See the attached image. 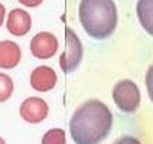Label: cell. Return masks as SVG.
<instances>
[{"label": "cell", "instance_id": "cell-13", "mask_svg": "<svg viewBox=\"0 0 153 144\" xmlns=\"http://www.w3.org/2000/svg\"><path fill=\"white\" fill-rule=\"evenodd\" d=\"M145 84H146V89H147V95H149L150 101L153 102V65H150L147 72H146Z\"/></svg>", "mask_w": 153, "mask_h": 144}, {"label": "cell", "instance_id": "cell-9", "mask_svg": "<svg viewBox=\"0 0 153 144\" xmlns=\"http://www.w3.org/2000/svg\"><path fill=\"white\" fill-rule=\"evenodd\" d=\"M22 58V51L19 45L13 41L0 42V68L13 69L16 68Z\"/></svg>", "mask_w": 153, "mask_h": 144}, {"label": "cell", "instance_id": "cell-12", "mask_svg": "<svg viewBox=\"0 0 153 144\" xmlns=\"http://www.w3.org/2000/svg\"><path fill=\"white\" fill-rule=\"evenodd\" d=\"M13 81L7 74L0 72V102L7 101L13 94Z\"/></svg>", "mask_w": 153, "mask_h": 144}, {"label": "cell", "instance_id": "cell-2", "mask_svg": "<svg viewBox=\"0 0 153 144\" xmlns=\"http://www.w3.org/2000/svg\"><path fill=\"white\" fill-rule=\"evenodd\" d=\"M79 22L93 39H107L117 26V7L113 0H81Z\"/></svg>", "mask_w": 153, "mask_h": 144}, {"label": "cell", "instance_id": "cell-1", "mask_svg": "<svg viewBox=\"0 0 153 144\" xmlns=\"http://www.w3.org/2000/svg\"><path fill=\"white\" fill-rule=\"evenodd\" d=\"M113 114L100 100H90L79 105L69 121V133L75 144H100L110 134Z\"/></svg>", "mask_w": 153, "mask_h": 144}, {"label": "cell", "instance_id": "cell-10", "mask_svg": "<svg viewBox=\"0 0 153 144\" xmlns=\"http://www.w3.org/2000/svg\"><path fill=\"white\" fill-rule=\"evenodd\" d=\"M136 12L140 25L150 36H153V0H139Z\"/></svg>", "mask_w": 153, "mask_h": 144}, {"label": "cell", "instance_id": "cell-5", "mask_svg": "<svg viewBox=\"0 0 153 144\" xmlns=\"http://www.w3.org/2000/svg\"><path fill=\"white\" fill-rule=\"evenodd\" d=\"M58 38L51 32H39L30 41V52L38 59H51L58 52Z\"/></svg>", "mask_w": 153, "mask_h": 144}, {"label": "cell", "instance_id": "cell-7", "mask_svg": "<svg viewBox=\"0 0 153 144\" xmlns=\"http://www.w3.org/2000/svg\"><path fill=\"white\" fill-rule=\"evenodd\" d=\"M58 81L56 72L51 66H38L33 69V72L30 74V86L38 92H48L55 88Z\"/></svg>", "mask_w": 153, "mask_h": 144}, {"label": "cell", "instance_id": "cell-15", "mask_svg": "<svg viewBox=\"0 0 153 144\" xmlns=\"http://www.w3.org/2000/svg\"><path fill=\"white\" fill-rule=\"evenodd\" d=\"M43 0H19V3H22L26 7H36L39 4H42Z\"/></svg>", "mask_w": 153, "mask_h": 144}, {"label": "cell", "instance_id": "cell-4", "mask_svg": "<svg viewBox=\"0 0 153 144\" xmlns=\"http://www.w3.org/2000/svg\"><path fill=\"white\" fill-rule=\"evenodd\" d=\"M82 55H84V48H82V43L79 41V38L76 36V33L68 27L67 29V49L62 52L59 58V66L61 69L69 74V72H74L81 61H82Z\"/></svg>", "mask_w": 153, "mask_h": 144}, {"label": "cell", "instance_id": "cell-16", "mask_svg": "<svg viewBox=\"0 0 153 144\" xmlns=\"http://www.w3.org/2000/svg\"><path fill=\"white\" fill-rule=\"evenodd\" d=\"M4 15H6V9L4 6L0 3V26L3 25V20H4Z\"/></svg>", "mask_w": 153, "mask_h": 144}, {"label": "cell", "instance_id": "cell-6", "mask_svg": "<svg viewBox=\"0 0 153 144\" xmlns=\"http://www.w3.org/2000/svg\"><path fill=\"white\" fill-rule=\"evenodd\" d=\"M48 102L39 97L26 98L20 105V117L29 124H39L48 117Z\"/></svg>", "mask_w": 153, "mask_h": 144}, {"label": "cell", "instance_id": "cell-17", "mask_svg": "<svg viewBox=\"0 0 153 144\" xmlns=\"http://www.w3.org/2000/svg\"><path fill=\"white\" fill-rule=\"evenodd\" d=\"M0 144H6V141H4V140H3L1 137H0Z\"/></svg>", "mask_w": 153, "mask_h": 144}, {"label": "cell", "instance_id": "cell-11", "mask_svg": "<svg viewBox=\"0 0 153 144\" xmlns=\"http://www.w3.org/2000/svg\"><path fill=\"white\" fill-rule=\"evenodd\" d=\"M41 144H67L65 131L61 128H51L42 137Z\"/></svg>", "mask_w": 153, "mask_h": 144}, {"label": "cell", "instance_id": "cell-3", "mask_svg": "<svg viewBox=\"0 0 153 144\" xmlns=\"http://www.w3.org/2000/svg\"><path fill=\"white\" fill-rule=\"evenodd\" d=\"M113 100L123 112H136L140 105V89L131 79L119 81L113 88Z\"/></svg>", "mask_w": 153, "mask_h": 144}, {"label": "cell", "instance_id": "cell-8", "mask_svg": "<svg viewBox=\"0 0 153 144\" xmlns=\"http://www.w3.org/2000/svg\"><path fill=\"white\" fill-rule=\"evenodd\" d=\"M32 27L30 15L22 9H13L7 16V30L13 36H25Z\"/></svg>", "mask_w": 153, "mask_h": 144}, {"label": "cell", "instance_id": "cell-14", "mask_svg": "<svg viewBox=\"0 0 153 144\" xmlns=\"http://www.w3.org/2000/svg\"><path fill=\"white\" fill-rule=\"evenodd\" d=\"M114 144H142L137 138L131 136H124V137H120L119 140H116Z\"/></svg>", "mask_w": 153, "mask_h": 144}]
</instances>
